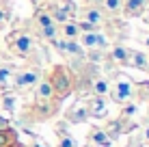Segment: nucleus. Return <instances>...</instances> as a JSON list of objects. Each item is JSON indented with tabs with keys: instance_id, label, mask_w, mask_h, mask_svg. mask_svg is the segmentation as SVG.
<instances>
[{
	"instance_id": "f257e3e1",
	"label": "nucleus",
	"mask_w": 149,
	"mask_h": 147,
	"mask_svg": "<svg viewBox=\"0 0 149 147\" xmlns=\"http://www.w3.org/2000/svg\"><path fill=\"white\" fill-rule=\"evenodd\" d=\"M7 48H9V52H11L13 56H17L22 61H30V63H35V65H41L43 59H45L43 50L39 48V39H37V35H35L33 26H30V22L26 26L15 28L7 35Z\"/></svg>"
},
{
	"instance_id": "f03ea898",
	"label": "nucleus",
	"mask_w": 149,
	"mask_h": 147,
	"mask_svg": "<svg viewBox=\"0 0 149 147\" xmlns=\"http://www.w3.org/2000/svg\"><path fill=\"white\" fill-rule=\"evenodd\" d=\"M45 78L50 80V84H52V91H54V98L58 100H65L67 95L74 91V74H71V69L67 65H54L52 72H50Z\"/></svg>"
},
{
	"instance_id": "7ed1b4c3",
	"label": "nucleus",
	"mask_w": 149,
	"mask_h": 147,
	"mask_svg": "<svg viewBox=\"0 0 149 147\" xmlns=\"http://www.w3.org/2000/svg\"><path fill=\"white\" fill-rule=\"evenodd\" d=\"M76 20H78V22L89 24V26H93L95 30H100L102 26H106V24H108L112 17H108V15L102 11L97 4H82V7H78Z\"/></svg>"
},
{
	"instance_id": "20e7f679",
	"label": "nucleus",
	"mask_w": 149,
	"mask_h": 147,
	"mask_svg": "<svg viewBox=\"0 0 149 147\" xmlns=\"http://www.w3.org/2000/svg\"><path fill=\"white\" fill-rule=\"evenodd\" d=\"M41 78H43V76H41V69H39V67H30V69L15 72L13 78H11V89H13V91L33 89V87H37V82H39Z\"/></svg>"
},
{
	"instance_id": "39448f33",
	"label": "nucleus",
	"mask_w": 149,
	"mask_h": 147,
	"mask_svg": "<svg viewBox=\"0 0 149 147\" xmlns=\"http://www.w3.org/2000/svg\"><path fill=\"white\" fill-rule=\"evenodd\" d=\"M110 98H112V102H117V104H125V102H130L132 98H134V84H132V80L130 78H117V82H115V87H110Z\"/></svg>"
},
{
	"instance_id": "423d86ee",
	"label": "nucleus",
	"mask_w": 149,
	"mask_h": 147,
	"mask_svg": "<svg viewBox=\"0 0 149 147\" xmlns=\"http://www.w3.org/2000/svg\"><path fill=\"white\" fill-rule=\"evenodd\" d=\"M84 106H86V113H89V117L102 119V117H106V115H108L106 98H97V95H91V98L84 102Z\"/></svg>"
},
{
	"instance_id": "0eeeda50",
	"label": "nucleus",
	"mask_w": 149,
	"mask_h": 147,
	"mask_svg": "<svg viewBox=\"0 0 149 147\" xmlns=\"http://www.w3.org/2000/svg\"><path fill=\"white\" fill-rule=\"evenodd\" d=\"M86 119H89V113H86L84 102H76L65 113V123H84Z\"/></svg>"
},
{
	"instance_id": "6e6552de",
	"label": "nucleus",
	"mask_w": 149,
	"mask_h": 147,
	"mask_svg": "<svg viewBox=\"0 0 149 147\" xmlns=\"http://www.w3.org/2000/svg\"><path fill=\"white\" fill-rule=\"evenodd\" d=\"M145 9H147V0H123L121 11L127 17H141V15H145Z\"/></svg>"
},
{
	"instance_id": "1a4fd4ad",
	"label": "nucleus",
	"mask_w": 149,
	"mask_h": 147,
	"mask_svg": "<svg viewBox=\"0 0 149 147\" xmlns=\"http://www.w3.org/2000/svg\"><path fill=\"white\" fill-rule=\"evenodd\" d=\"M127 56H130V48H125V45H121V43H115L104 59L110 61V63H115V65H127Z\"/></svg>"
},
{
	"instance_id": "9d476101",
	"label": "nucleus",
	"mask_w": 149,
	"mask_h": 147,
	"mask_svg": "<svg viewBox=\"0 0 149 147\" xmlns=\"http://www.w3.org/2000/svg\"><path fill=\"white\" fill-rule=\"evenodd\" d=\"M127 67H136V69H143V72H149V54L141 52V50H130Z\"/></svg>"
},
{
	"instance_id": "9b49d317",
	"label": "nucleus",
	"mask_w": 149,
	"mask_h": 147,
	"mask_svg": "<svg viewBox=\"0 0 149 147\" xmlns=\"http://www.w3.org/2000/svg\"><path fill=\"white\" fill-rule=\"evenodd\" d=\"M89 91H91V95L106 98V95H108V91H110L108 78H104V76H95V78L91 80V84H89Z\"/></svg>"
},
{
	"instance_id": "f8f14e48",
	"label": "nucleus",
	"mask_w": 149,
	"mask_h": 147,
	"mask_svg": "<svg viewBox=\"0 0 149 147\" xmlns=\"http://www.w3.org/2000/svg\"><path fill=\"white\" fill-rule=\"evenodd\" d=\"M35 100H37V102L56 100V98H54V91H52V84H50L48 78H41L39 82H37V89H35Z\"/></svg>"
},
{
	"instance_id": "ddd939ff",
	"label": "nucleus",
	"mask_w": 149,
	"mask_h": 147,
	"mask_svg": "<svg viewBox=\"0 0 149 147\" xmlns=\"http://www.w3.org/2000/svg\"><path fill=\"white\" fill-rule=\"evenodd\" d=\"M89 139L93 141L95 145H100V147H110V145H112V139H110V134L106 132L104 128H91V132H89Z\"/></svg>"
},
{
	"instance_id": "4468645a",
	"label": "nucleus",
	"mask_w": 149,
	"mask_h": 147,
	"mask_svg": "<svg viewBox=\"0 0 149 147\" xmlns=\"http://www.w3.org/2000/svg\"><path fill=\"white\" fill-rule=\"evenodd\" d=\"M58 33L63 39H78L80 37V26L76 20H69L65 24H58Z\"/></svg>"
},
{
	"instance_id": "2eb2a0df",
	"label": "nucleus",
	"mask_w": 149,
	"mask_h": 147,
	"mask_svg": "<svg viewBox=\"0 0 149 147\" xmlns=\"http://www.w3.org/2000/svg\"><path fill=\"white\" fill-rule=\"evenodd\" d=\"M56 7L61 9L65 15H67L69 20H76V13H78V4L74 2V0H52Z\"/></svg>"
},
{
	"instance_id": "dca6fc26",
	"label": "nucleus",
	"mask_w": 149,
	"mask_h": 147,
	"mask_svg": "<svg viewBox=\"0 0 149 147\" xmlns=\"http://www.w3.org/2000/svg\"><path fill=\"white\" fill-rule=\"evenodd\" d=\"M121 7H123V0H104V2L100 4V9L108 15V17L119 15V13H121Z\"/></svg>"
},
{
	"instance_id": "f3484780",
	"label": "nucleus",
	"mask_w": 149,
	"mask_h": 147,
	"mask_svg": "<svg viewBox=\"0 0 149 147\" xmlns=\"http://www.w3.org/2000/svg\"><path fill=\"white\" fill-rule=\"evenodd\" d=\"M11 15H13V4L9 0H0V30L7 28Z\"/></svg>"
},
{
	"instance_id": "a211bd4d",
	"label": "nucleus",
	"mask_w": 149,
	"mask_h": 147,
	"mask_svg": "<svg viewBox=\"0 0 149 147\" xmlns=\"http://www.w3.org/2000/svg\"><path fill=\"white\" fill-rule=\"evenodd\" d=\"M0 147H17V134L11 128L0 130Z\"/></svg>"
},
{
	"instance_id": "6ab92c4d",
	"label": "nucleus",
	"mask_w": 149,
	"mask_h": 147,
	"mask_svg": "<svg viewBox=\"0 0 149 147\" xmlns=\"http://www.w3.org/2000/svg\"><path fill=\"white\" fill-rule=\"evenodd\" d=\"M56 132H58V136H61L58 147H78V143H76V141L67 134V128H65V123H58V125H56Z\"/></svg>"
},
{
	"instance_id": "aec40b11",
	"label": "nucleus",
	"mask_w": 149,
	"mask_h": 147,
	"mask_svg": "<svg viewBox=\"0 0 149 147\" xmlns=\"http://www.w3.org/2000/svg\"><path fill=\"white\" fill-rule=\"evenodd\" d=\"M15 93L13 91H7V93H2V108L7 110V113H13L15 110Z\"/></svg>"
},
{
	"instance_id": "412c9836",
	"label": "nucleus",
	"mask_w": 149,
	"mask_h": 147,
	"mask_svg": "<svg viewBox=\"0 0 149 147\" xmlns=\"http://www.w3.org/2000/svg\"><path fill=\"white\" fill-rule=\"evenodd\" d=\"M138 98L149 102V82H141L138 84Z\"/></svg>"
},
{
	"instance_id": "4be33fe9",
	"label": "nucleus",
	"mask_w": 149,
	"mask_h": 147,
	"mask_svg": "<svg viewBox=\"0 0 149 147\" xmlns=\"http://www.w3.org/2000/svg\"><path fill=\"white\" fill-rule=\"evenodd\" d=\"M125 147H143V139H141V136H134V139H132Z\"/></svg>"
},
{
	"instance_id": "5701e85b",
	"label": "nucleus",
	"mask_w": 149,
	"mask_h": 147,
	"mask_svg": "<svg viewBox=\"0 0 149 147\" xmlns=\"http://www.w3.org/2000/svg\"><path fill=\"white\" fill-rule=\"evenodd\" d=\"M141 139L145 141V143H149V123L145 125V128H143V134H141Z\"/></svg>"
},
{
	"instance_id": "b1692460",
	"label": "nucleus",
	"mask_w": 149,
	"mask_h": 147,
	"mask_svg": "<svg viewBox=\"0 0 149 147\" xmlns=\"http://www.w3.org/2000/svg\"><path fill=\"white\" fill-rule=\"evenodd\" d=\"M2 128H9V119H4L2 115H0V130Z\"/></svg>"
},
{
	"instance_id": "393cba45",
	"label": "nucleus",
	"mask_w": 149,
	"mask_h": 147,
	"mask_svg": "<svg viewBox=\"0 0 149 147\" xmlns=\"http://www.w3.org/2000/svg\"><path fill=\"white\" fill-rule=\"evenodd\" d=\"M102 2H104V0H84V4H97V7H100Z\"/></svg>"
},
{
	"instance_id": "a878e982",
	"label": "nucleus",
	"mask_w": 149,
	"mask_h": 147,
	"mask_svg": "<svg viewBox=\"0 0 149 147\" xmlns=\"http://www.w3.org/2000/svg\"><path fill=\"white\" fill-rule=\"evenodd\" d=\"M145 22L149 24V9H145Z\"/></svg>"
},
{
	"instance_id": "bb28decb",
	"label": "nucleus",
	"mask_w": 149,
	"mask_h": 147,
	"mask_svg": "<svg viewBox=\"0 0 149 147\" xmlns=\"http://www.w3.org/2000/svg\"><path fill=\"white\" fill-rule=\"evenodd\" d=\"M30 2H33V4H41L43 0H30Z\"/></svg>"
},
{
	"instance_id": "cd10ccee",
	"label": "nucleus",
	"mask_w": 149,
	"mask_h": 147,
	"mask_svg": "<svg viewBox=\"0 0 149 147\" xmlns=\"http://www.w3.org/2000/svg\"><path fill=\"white\" fill-rule=\"evenodd\" d=\"M0 89H2V80H0Z\"/></svg>"
}]
</instances>
